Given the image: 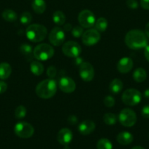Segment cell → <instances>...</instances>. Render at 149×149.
Listing matches in <instances>:
<instances>
[{"mask_svg": "<svg viewBox=\"0 0 149 149\" xmlns=\"http://www.w3.org/2000/svg\"><path fill=\"white\" fill-rule=\"evenodd\" d=\"M32 9L37 14H42L46 10V3L45 0H33Z\"/></svg>", "mask_w": 149, "mask_h": 149, "instance_id": "cell-18", "label": "cell"}, {"mask_svg": "<svg viewBox=\"0 0 149 149\" xmlns=\"http://www.w3.org/2000/svg\"><path fill=\"white\" fill-rule=\"evenodd\" d=\"M20 51L29 60L32 58V55H33V49L30 45H28V44L21 45L20 47Z\"/></svg>", "mask_w": 149, "mask_h": 149, "instance_id": "cell-26", "label": "cell"}, {"mask_svg": "<svg viewBox=\"0 0 149 149\" xmlns=\"http://www.w3.org/2000/svg\"><path fill=\"white\" fill-rule=\"evenodd\" d=\"M96 125L91 120H84L79 125L78 131L83 135H88L94 131Z\"/></svg>", "mask_w": 149, "mask_h": 149, "instance_id": "cell-16", "label": "cell"}, {"mask_svg": "<svg viewBox=\"0 0 149 149\" xmlns=\"http://www.w3.org/2000/svg\"><path fill=\"white\" fill-rule=\"evenodd\" d=\"M14 132L19 138L26 139L34 135V129L31 124L26 122H20L15 125Z\"/></svg>", "mask_w": 149, "mask_h": 149, "instance_id": "cell-7", "label": "cell"}, {"mask_svg": "<svg viewBox=\"0 0 149 149\" xmlns=\"http://www.w3.org/2000/svg\"><path fill=\"white\" fill-rule=\"evenodd\" d=\"M97 149H112V144L107 138H101L96 144Z\"/></svg>", "mask_w": 149, "mask_h": 149, "instance_id": "cell-28", "label": "cell"}, {"mask_svg": "<svg viewBox=\"0 0 149 149\" xmlns=\"http://www.w3.org/2000/svg\"><path fill=\"white\" fill-rule=\"evenodd\" d=\"M127 5L130 9H137L138 7V2L137 0H127Z\"/></svg>", "mask_w": 149, "mask_h": 149, "instance_id": "cell-34", "label": "cell"}, {"mask_svg": "<svg viewBox=\"0 0 149 149\" xmlns=\"http://www.w3.org/2000/svg\"><path fill=\"white\" fill-rule=\"evenodd\" d=\"M80 26L84 29H91L94 26L96 19L94 14L89 10H83L79 13L77 17Z\"/></svg>", "mask_w": 149, "mask_h": 149, "instance_id": "cell-8", "label": "cell"}, {"mask_svg": "<svg viewBox=\"0 0 149 149\" xmlns=\"http://www.w3.org/2000/svg\"><path fill=\"white\" fill-rule=\"evenodd\" d=\"M83 28L82 26H75L72 29V35L75 38H79L82 36L83 33Z\"/></svg>", "mask_w": 149, "mask_h": 149, "instance_id": "cell-31", "label": "cell"}, {"mask_svg": "<svg viewBox=\"0 0 149 149\" xmlns=\"http://www.w3.org/2000/svg\"><path fill=\"white\" fill-rule=\"evenodd\" d=\"M144 96L147 99H149V88L147 89V90H145L144 92Z\"/></svg>", "mask_w": 149, "mask_h": 149, "instance_id": "cell-42", "label": "cell"}, {"mask_svg": "<svg viewBox=\"0 0 149 149\" xmlns=\"http://www.w3.org/2000/svg\"><path fill=\"white\" fill-rule=\"evenodd\" d=\"M57 91L56 81L53 79L42 80L37 85L35 92L42 99H50L53 97Z\"/></svg>", "mask_w": 149, "mask_h": 149, "instance_id": "cell-2", "label": "cell"}, {"mask_svg": "<svg viewBox=\"0 0 149 149\" xmlns=\"http://www.w3.org/2000/svg\"><path fill=\"white\" fill-rule=\"evenodd\" d=\"M100 38V33L96 29H89L83 32L82 35V42L86 46H93L99 42Z\"/></svg>", "mask_w": 149, "mask_h": 149, "instance_id": "cell-10", "label": "cell"}, {"mask_svg": "<svg viewBox=\"0 0 149 149\" xmlns=\"http://www.w3.org/2000/svg\"><path fill=\"white\" fill-rule=\"evenodd\" d=\"M7 89V83L4 82V81H0V94L5 93Z\"/></svg>", "mask_w": 149, "mask_h": 149, "instance_id": "cell-36", "label": "cell"}, {"mask_svg": "<svg viewBox=\"0 0 149 149\" xmlns=\"http://www.w3.org/2000/svg\"><path fill=\"white\" fill-rule=\"evenodd\" d=\"M58 87L65 93H72L75 90L76 84L74 80L69 77H62L58 82Z\"/></svg>", "mask_w": 149, "mask_h": 149, "instance_id": "cell-13", "label": "cell"}, {"mask_svg": "<svg viewBox=\"0 0 149 149\" xmlns=\"http://www.w3.org/2000/svg\"><path fill=\"white\" fill-rule=\"evenodd\" d=\"M133 65L132 60L128 57H124L120 59L117 63V69L121 74H127L132 69Z\"/></svg>", "mask_w": 149, "mask_h": 149, "instance_id": "cell-15", "label": "cell"}, {"mask_svg": "<svg viewBox=\"0 0 149 149\" xmlns=\"http://www.w3.org/2000/svg\"><path fill=\"white\" fill-rule=\"evenodd\" d=\"M57 70L56 68L53 65H51L47 69V75L50 79H53L56 76Z\"/></svg>", "mask_w": 149, "mask_h": 149, "instance_id": "cell-33", "label": "cell"}, {"mask_svg": "<svg viewBox=\"0 0 149 149\" xmlns=\"http://www.w3.org/2000/svg\"><path fill=\"white\" fill-rule=\"evenodd\" d=\"M32 15L29 12H24L20 16V21L22 24L28 25L32 22Z\"/></svg>", "mask_w": 149, "mask_h": 149, "instance_id": "cell-30", "label": "cell"}, {"mask_svg": "<svg viewBox=\"0 0 149 149\" xmlns=\"http://www.w3.org/2000/svg\"><path fill=\"white\" fill-rule=\"evenodd\" d=\"M73 135L72 131L68 128H62L57 134V141L61 145H68L72 141Z\"/></svg>", "mask_w": 149, "mask_h": 149, "instance_id": "cell-14", "label": "cell"}, {"mask_svg": "<svg viewBox=\"0 0 149 149\" xmlns=\"http://www.w3.org/2000/svg\"><path fill=\"white\" fill-rule=\"evenodd\" d=\"M134 140V137L130 132H121L117 135V141L118 143L123 146L129 145Z\"/></svg>", "mask_w": 149, "mask_h": 149, "instance_id": "cell-17", "label": "cell"}, {"mask_svg": "<svg viewBox=\"0 0 149 149\" xmlns=\"http://www.w3.org/2000/svg\"><path fill=\"white\" fill-rule=\"evenodd\" d=\"M125 44L130 49H142L148 45V37L142 31L134 29L126 34Z\"/></svg>", "mask_w": 149, "mask_h": 149, "instance_id": "cell-1", "label": "cell"}, {"mask_svg": "<svg viewBox=\"0 0 149 149\" xmlns=\"http://www.w3.org/2000/svg\"><path fill=\"white\" fill-rule=\"evenodd\" d=\"M121 99L123 103L127 106H136L141 101L142 95L140 92L136 89H128L123 93Z\"/></svg>", "mask_w": 149, "mask_h": 149, "instance_id": "cell-5", "label": "cell"}, {"mask_svg": "<svg viewBox=\"0 0 149 149\" xmlns=\"http://www.w3.org/2000/svg\"><path fill=\"white\" fill-rule=\"evenodd\" d=\"M145 33L147 36V37L149 38V23L146 24L145 28Z\"/></svg>", "mask_w": 149, "mask_h": 149, "instance_id": "cell-41", "label": "cell"}, {"mask_svg": "<svg viewBox=\"0 0 149 149\" xmlns=\"http://www.w3.org/2000/svg\"><path fill=\"white\" fill-rule=\"evenodd\" d=\"M1 16H2L3 19L7 22H14L18 18L17 13L10 9L4 10L1 13Z\"/></svg>", "mask_w": 149, "mask_h": 149, "instance_id": "cell-24", "label": "cell"}, {"mask_svg": "<svg viewBox=\"0 0 149 149\" xmlns=\"http://www.w3.org/2000/svg\"><path fill=\"white\" fill-rule=\"evenodd\" d=\"M95 29L99 32L105 31L108 26V20L105 17H99L95 22Z\"/></svg>", "mask_w": 149, "mask_h": 149, "instance_id": "cell-25", "label": "cell"}, {"mask_svg": "<svg viewBox=\"0 0 149 149\" xmlns=\"http://www.w3.org/2000/svg\"><path fill=\"white\" fill-rule=\"evenodd\" d=\"M72 25L70 24V23H67V24L64 25V31H70L72 29Z\"/></svg>", "mask_w": 149, "mask_h": 149, "instance_id": "cell-40", "label": "cell"}, {"mask_svg": "<svg viewBox=\"0 0 149 149\" xmlns=\"http://www.w3.org/2000/svg\"><path fill=\"white\" fill-rule=\"evenodd\" d=\"M140 5L144 10H149V0H140Z\"/></svg>", "mask_w": 149, "mask_h": 149, "instance_id": "cell-37", "label": "cell"}, {"mask_svg": "<svg viewBox=\"0 0 149 149\" xmlns=\"http://www.w3.org/2000/svg\"><path fill=\"white\" fill-rule=\"evenodd\" d=\"M131 149H145V148H143L142 146H134V147H133Z\"/></svg>", "mask_w": 149, "mask_h": 149, "instance_id": "cell-43", "label": "cell"}, {"mask_svg": "<svg viewBox=\"0 0 149 149\" xmlns=\"http://www.w3.org/2000/svg\"><path fill=\"white\" fill-rule=\"evenodd\" d=\"M11 73L12 68L10 64L5 62L0 63V79H7Z\"/></svg>", "mask_w": 149, "mask_h": 149, "instance_id": "cell-19", "label": "cell"}, {"mask_svg": "<svg viewBox=\"0 0 149 149\" xmlns=\"http://www.w3.org/2000/svg\"><path fill=\"white\" fill-rule=\"evenodd\" d=\"M54 55V49L48 44H40L34 48L33 56L38 61H48Z\"/></svg>", "mask_w": 149, "mask_h": 149, "instance_id": "cell-4", "label": "cell"}, {"mask_svg": "<svg viewBox=\"0 0 149 149\" xmlns=\"http://www.w3.org/2000/svg\"><path fill=\"white\" fill-rule=\"evenodd\" d=\"M132 77L136 82L141 83L143 82L147 78V73L144 68H137L134 70Z\"/></svg>", "mask_w": 149, "mask_h": 149, "instance_id": "cell-20", "label": "cell"}, {"mask_svg": "<svg viewBox=\"0 0 149 149\" xmlns=\"http://www.w3.org/2000/svg\"><path fill=\"white\" fill-rule=\"evenodd\" d=\"M142 116L146 119H149V104L143 106L141 111Z\"/></svg>", "mask_w": 149, "mask_h": 149, "instance_id": "cell-35", "label": "cell"}, {"mask_svg": "<svg viewBox=\"0 0 149 149\" xmlns=\"http://www.w3.org/2000/svg\"><path fill=\"white\" fill-rule=\"evenodd\" d=\"M53 20L57 26H62L66 21V16L63 12L56 10L53 14Z\"/></svg>", "mask_w": 149, "mask_h": 149, "instance_id": "cell-23", "label": "cell"}, {"mask_svg": "<svg viewBox=\"0 0 149 149\" xmlns=\"http://www.w3.org/2000/svg\"><path fill=\"white\" fill-rule=\"evenodd\" d=\"M123 82L119 79H114L110 81L109 85V90L113 94H118L122 90Z\"/></svg>", "mask_w": 149, "mask_h": 149, "instance_id": "cell-21", "label": "cell"}, {"mask_svg": "<svg viewBox=\"0 0 149 149\" xmlns=\"http://www.w3.org/2000/svg\"><path fill=\"white\" fill-rule=\"evenodd\" d=\"M118 119V116L113 113H107L104 115L103 121L106 125H113L117 122Z\"/></svg>", "mask_w": 149, "mask_h": 149, "instance_id": "cell-27", "label": "cell"}, {"mask_svg": "<svg viewBox=\"0 0 149 149\" xmlns=\"http://www.w3.org/2000/svg\"><path fill=\"white\" fill-rule=\"evenodd\" d=\"M64 149H70V148H69V146L67 145L65 146V147H64Z\"/></svg>", "mask_w": 149, "mask_h": 149, "instance_id": "cell-44", "label": "cell"}, {"mask_svg": "<svg viewBox=\"0 0 149 149\" xmlns=\"http://www.w3.org/2000/svg\"><path fill=\"white\" fill-rule=\"evenodd\" d=\"M48 33L46 27L41 24L29 25L26 30V37L32 42H39L45 39Z\"/></svg>", "mask_w": 149, "mask_h": 149, "instance_id": "cell-3", "label": "cell"}, {"mask_svg": "<svg viewBox=\"0 0 149 149\" xmlns=\"http://www.w3.org/2000/svg\"><path fill=\"white\" fill-rule=\"evenodd\" d=\"M144 55H145V57L146 60L149 62V45H147V46L145 47Z\"/></svg>", "mask_w": 149, "mask_h": 149, "instance_id": "cell-39", "label": "cell"}, {"mask_svg": "<svg viewBox=\"0 0 149 149\" xmlns=\"http://www.w3.org/2000/svg\"><path fill=\"white\" fill-rule=\"evenodd\" d=\"M62 52L70 58H77L81 53V47L74 41H68L62 46Z\"/></svg>", "mask_w": 149, "mask_h": 149, "instance_id": "cell-9", "label": "cell"}, {"mask_svg": "<svg viewBox=\"0 0 149 149\" xmlns=\"http://www.w3.org/2000/svg\"><path fill=\"white\" fill-rule=\"evenodd\" d=\"M68 122L70 124H71V125H75V124L77 122V117H76L75 116H73V115H72V116H70V117H69Z\"/></svg>", "mask_w": 149, "mask_h": 149, "instance_id": "cell-38", "label": "cell"}, {"mask_svg": "<svg viewBox=\"0 0 149 149\" xmlns=\"http://www.w3.org/2000/svg\"><path fill=\"white\" fill-rule=\"evenodd\" d=\"M26 113H27V110L26 107L23 106H19L15 110V116L18 119H23L26 116Z\"/></svg>", "mask_w": 149, "mask_h": 149, "instance_id": "cell-29", "label": "cell"}, {"mask_svg": "<svg viewBox=\"0 0 149 149\" xmlns=\"http://www.w3.org/2000/svg\"><path fill=\"white\" fill-rule=\"evenodd\" d=\"M104 105L108 108H111L115 105V100L114 97L111 95H108L104 99Z\"/></svg>", "mask_w": 149, "mask_h": 149, "instance_id": "cell-32", "label": "cell"}, {"mask_svg": "<svg viewBox=\"0 0 149 149\" xmlns=\"http://www.w3.org/2000/svg\"><path fill=\"white\" fill-rule=\"evenodd\" d=\"M118 121L126 127H131L137 122V115L131 109H124L118 115Z\"/></svg>", "mask_w": 149, "mask_h": 149, "instance_id": "cell-6", "label": "cell"}, {"mask_svg": "<svg viewBox=\"0 0 149 149\" xmlns=\"http://www.w3.org/2000/svg\"><path fill=\"white\" fill-rule=\"evenodd\" d=\"M30 70L34 75L40 76L44 72V66L39 61H32L30 64Z\"/></svg>", "mask_w": 149, "mask_h": 149, "instance_id": "cell-22", "label": "cell"}, {"mask_svg": "<svg viewBox=\"0 0 149 149\" xmlns=\"http://www.w3.org/2000/svg\"><path fill=\"white\" fill-rule=\"evenodd\" d=\"M50 42L54 46H60L65 39V33L64 29L60 27H54L51 31L48 36Z\"/></svg>", "mask_w": 149, "mask_h": 149, "instance_id": "cell-11", "label": "cell"}, {"mask_svg": "<svg viewBox=\"0 0 149 149\" xmlns=\"http://www.w3.org/2000/svg\"><path fill=\"white\" fill-rule=\"evenodd\" d=\"M79 74L82 79L84 81H92L94 77V69L90 63L83 62L80 65L79 68Z\"/></svg>", "mask_w": 149, "mask_h": 149, "instance_id": "cell-12", "label": "cell"}]
</instances>
